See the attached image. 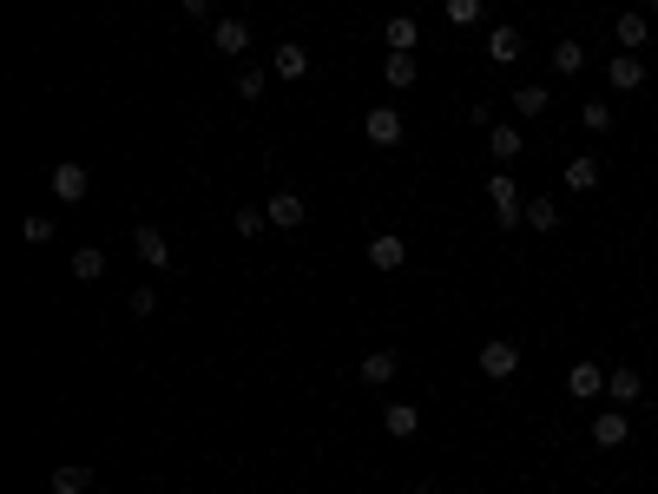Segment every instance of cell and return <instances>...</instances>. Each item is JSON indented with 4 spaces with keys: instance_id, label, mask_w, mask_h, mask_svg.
Returning a JSON list of instances; mask_svg holds the SVG:
<instances>
[{
    "instance_id": "f1b7e54d",
    "label": "cell",
    "mask_w": 658,
    "mask_h": 494,
    "mask_svg": "<svg viewBox=\"0 0 658 494\" xmlns=\"http://www.w3.org/2000/svg\"><path fill=\"white\" fill-rule=\"evenodd\" d=\"M231 231H237V238H264V231H270V218H264V211H237V218H231Z\"/></svg>"
},
{
    "instance_id": "1f68e13d",
    "label": "cell",
    "mask_w": 658,
    "mask_h": 494,
    "mask_svg": "<svg viewBox=\"0 0 658 494\" xmlns=\"http://www.w3.org/2000/svg\"><path fill=\"white\" fill-rule=\"evenodd\" d=\"M20 231H27V244H47V238H53V218H27Z\"/></svg>"
},
{
    "instance_id": "4dcf8cb0",
    "label": "cell",
    "mask_w": 658,
    "mask_h": 494,
    "mask_svg": "<svg viewBox=\"0 0 658 494\" xmlns=\"http://www.w3.org/2000/svg\"><path fill=\"white\" fill-rule=\"evenodd\" d=\"M132 317H158V290H152V284L132 290Z\"/></svg>"
},
{
    "instance_id": "5b68a950",
    "label": "cell",
    "mask_w": 658,
    "mask_h": 494,
    "mask_svg": "<svg viewBox=\"0 0 658 494\" xmlns=\"http://www.w3.org/2000/svg\"><path fill=\"white\" fill-rule=\"evenodd\" d=\"M362 257H369V271H382V277H389V271H402V264H408V238H395V231H376Z\"/></svg>"
},
{
    "instance_id": "e0dca14e",
    "label": "cell",
    "mask_w": 658,
    "mask_h": 494,
    "mask_svg": "<svg viewBox=\"0 0 658 494\" xmlns=\"http://www.w3.org/2000/svg\"><path fill=\"white\" fill-rule=\"evenodd\" d=\"M270 73H277V80H303V73H310V53H303L297 40H283V47L270 53Z\"/></svg>"
},
{
    "instance_id": "9c48e42d",
    "label": "cell",
    "mask_w": 658,
    "mask_h": 494,
    "mask_svg": "<svg viewBox=\"0 0 658 494\" xmlns=\"http://www.w3.org/2000/svg\"><path fill=\"white\" fill-rule=\"evenodd\" d=\"M356 376H362L369 389H389L395 376H402V356H395V350H369V356L356 363Z\"/></svg>"
},
{
    "instance_id": "9a60e30c",
    "label": "cell",
    "mask_w": 658,
    "mask_h": 494,
    "mask_svg": "<svg viewBox=\"0 0 658 494\" xmlns=\"http://www.w3.org/2000/svg\"><path fill=\"white\" fill-rule=\"evenodd\" d=\"M264 218L277 224V231H303V198H297V192H277V198L264 205Z\"/></svg>"
},
{
    "instance_id": "d6986e66",
    "label": "cell",
    "mask_w": 658,
    "mask_h": 494,
    "mask_svg": "<svg viewBox=\"0 0 658 494\" xmlns=\"http://www.w3.org/2000/svg\"><path fill=\"white\" fill-rule=\"evenodd\" d=\"M547 60H553V73H560V80H573V73H580V66H586V47H580V40H566V33H560V40H553V53H547Z\"/></svg>"
},
{
    "instance_id": "8992f818",
    "label": "cell",
    "mask_w": 658,
    "mask_h": 494,
    "mask_svg": "<svg viewBox=\"0 0 658 494\" xmlns=\"http://www.w3.org/2000/svg\"><path fill=\"white\" fill-rule=\"evenodd\" d=\"M606 376H612V369H599V363H573V369H566V396H573V402L606 396Z\"/></svg>"
},
{
    "instance_id": "3957f363",
    "label": "cell",
    "mask_w": 658,
    "mask_h": 494,
    "mask_svg": "<svg viewBox=\"0 0 658 494\" xmlns=\"http://www.w3.org/2000/svg\"><path fill=\"white\" fill-rule=\"evenodd\" d=\"M132 251H139L145 271H172V238H165L158 224H139V231H132Z\"/></svg>"
},
{
    "instance_id": "ffe728a7",
    "label": "cell",
    "mask_w": 658,
    "mask_h": 494,
    "mask_svg": "<svg viewBox=\"0 0 658 494\" xmlns=\"http://www.w3.org/2000/svg\"><path fill=\"white\" fill-rule=\"evenodd\" d=\"M415 73H422V66H415V53H389V60H382V80H389L395 93H408V86H415Z\"/></svg>"
},
{
    "instance_id": "277c9868",
    "label": "cell",
    "mask_w": 658,
    "mask_h": 494,
    "mask_svg": "<svg viewBox=\"0 0 658 494\" xmlns=\"http://www.w3.org/2000/svg\"><path fill=\"white\" fill-rule=\"evenodd\" d=\"M86 192H93V172H86L79 159H60V165H53V198H60V205H79Z\"/></svg>"
},
{
    "instance_id": "f546056e",
    "label": "cell",
    "mask_w": 658,
    "mask_h": 494,
    "mask_svg": "<svg viewBox=\"0 0 658 494\" xmlns=\"http://www.w3.org/2000/svg\"><path fill=\"white\" fill-rule=\"evenodd\" d=\"M264 80H270L264 66H244V73H237V93H244V99H264Z\"/></svg>"
},
{
    "instance_id": "603a6c76",
    "label": "cell",
    "mask_w": 658,
    "mask_h": 494,
    "mask_svg": "<svg viewBox=\"0 0 658 494\" xmlns=\"http://www.w3.org/2000/svg\"><path fill=\"white\" fill-rule=\"evenodd\" d=\"M73 277H79V284H99V277H106V251H99V244L73 251Z\"/></svg>"
},
{
    "instance_id": "7a4b0ae2",
    "label": "cell",
    "mask_w": 658,
    "mask_h": 494,
    "mask_svg": "<svg viewBox=\"0 0 658 494\" xmlns=\"http://www.w3.org/2000/svg\"><path fill=\"white\" fill-rule=\"evenodd\" d=\"M474 363H481L487 383H514V369H520V343H507V336H487Z\"/></svg>"
},
{
    "instance_id": "83f0119b",
    "label": "cell",
    "mask_w": 658,
    "mask_h": 494,
    "mask_svg": "<svg viewBox=\"0 0 658 494\" xmlns=\"http://www.w3.org/2000/svg\"><path fill=\"white\" fill-rule=\"evenodd\" d=\"M441 14H448V27H474L481 20V0H448Z\"/></svg>"
},
{
    "instance_id": "44dd1931",
    "label": "cell",
    "mask_w": 658,
    "mask_h": 494,
    "mask_svg": "<svg viewBox=\"0 0 658 494\" xmlns=\"http://www.w3.org/2000/svg\"><path fill=\"white\" fill-rule=\"evenodd\" d=\"M566 192H599V159H566Z\"/></svg>"
},
{
    "instance_id": "2e32d148",
    "label": "cell",
    "mask_w": 658,
    "mask_h": 494,
    "mask_svg": "<svg viewBox=\"0 0 658 494\" xmlns=\"http://www.w3.org/2000/svg\"><path fill=\"white\" fill-rule=\"evenodd\" d=\"M211 47H218V53H244V47H251V20H211Z\"/></svg>"
},
{
    "instance_id": "8fae6325",
    "label": "cell",
    "mask_w": 658,
    "mask_h": 494,
    "mask_svg": "<svg viewBox=\"0 0 658 494\" xmlns=\"http://www.w3.org/2000/svg\"><path fill=\"white\" fill-rule=\"evenodd\" d=\"M520 53H527V33H520V27H494V33H487V60H494V66H514Z\"/></svg>"
},
{
    "instance_id": "7402d4cb",
    "label": "cell",
    "mask_w": 658,
    "mask_h": 494,
    "mask_svg": "<svg viewBox=\"0 0 658 494\" xmlns=\"http://www.w3.org/2000/svg\"><path fill=\"white\" fill-rule=\"evenodd\" d=\"M487 152H494V159H520L527 139H520V126H494V132H487Z\"/></svg>"
},
{
    "instance_id": "4fadbf2b",
    "label": "cell",
    "mask_w": 658,
    "mask_h": 494,
    "mask_svg": "<svg viewBox=\"0 0 658 494\" xmlns=\"http://www.w3.org/2000/svg\"><path fill=\"white\" fill-rule=\"evenodd\" d=\"M382 40H389V53H415V40H422V20H415V14L382 20Z\"/></svg>"
},
{
    "instance_id": "6da1fadb",
    "label": "cell",
    "mask_w": 658,
    "mask_h": 494,
    "mask_svg": "<svg viewBox=\"0 0 658 494\" xmlns=\"http://www.w3.org/2000/svg\"><path fill=\"white\" fill-rule=\"evenodd\" d=\"M487 205H494V224H501V231L527 224V198L514 192V172H494V178H487Z\"/></svg>"
},
{
    "instance_id": "ba28073f",
    "label": "cell",
    "mask_w": 658,
    "mask_h": 494,
    "mask_svg": "<svg viewBox=\"0 0 658 494\" xmlns=\"http://www.w3.org/2000/svg\"><path fill=\"white\" fill-rule=\"evenodd\" d=\"M362 132H369V145H402V112L395 106H369V119H362Z\"/></svg>"
},
{
    "instance_id": "cb8c5ba5",
    "label": "cell",
    "mask_w": 658,
    "mask_h": 494,
    "mask_svg": "<svg viewBox=\"0 0 658 494\" xmlns=\"http://www.w3.org/2000/svg\"><path fill=\"white\" fill-rule=\"evenodd\" d=\"M86 488H93V468H79V462L53 468V494H86Z\"/></svg>"
},
{
    "instance_id": "7c38bea8",
    "label": "cell",
    "mask_w": 658,
    "mask_h": 494,
    "mask_svg": "<svg viewBox=\"0 0 658 494\" xmlns=\"http://www.w3.org/2000/svg\"><path fill=\"white\" fill-rule=\"evenodd\" d=\"M606 396H612V409H632V402L645 396V376H639V369H612V376H606Z\"/></svg>"
},
{
    "instance_id": "484cf974",
    "label": "cell",
    "mask_w": 658,
    "mask_h": 494,
    "mask_svg": "<svg viewBox=\"0 0 658 494\" xmlns=\"http://www.w3.org/2000/svg\"><path fill=\"white\" fill-rule=\"evenodd\" d=\"M527 224L533 231H560V205L553 198H527Z\"/></svg>"
},
{
    "instance_id": "5bb4252c",
    "label": "cell",
    "mask_w": 658,
    "mask_h": 494,
    "mask_svg": "<svg viewBox=\"0 0 658 494\" xmlns=\"http://www.w3.org/2000/svg\"><path fill=\"white\" fill-rule=\"evenodd\" d=\"M612 40H619V53H639L645 40H652V20H645V14H619V20H612Z\"/></svg>"
},
{
    "instance_id": "d4e9b609",
    "label": "cell",
    "mask_w": 658,
    "mask_h": 494,
    "mask_svg": "<svg viewBox=\"0 0 658 494\" xmlns=\"http://www.w3.org/2000/svg\"><path fill=\"white\" fill-rule=\"evenodd\" d=\"M547 106H553V93H547V86H520V93H514V112H520V119H540Z\"/></svg>"
},
{
    "instance_id": "52a82bcc",
    "label": "cell",
    "mask_w": 658,
    "mask_h": 494,
    "mask_svg": "<svg viewBox=\"0 0 658 494\" xmlns=\"http://www.w3.org/2000/svg\"><path fill=\"white\" fill-rule=\"evenodd\" d=\"M606 86H612V93H639V86H645V60H639V53H612V60H606Z\"/></svg>"
},
{
    "instance_id": "ac0fdd59",
    "label": "cell",
    "mask_w": 658,
    "mask_h": 494,
    "mask_svg": "<svg viewBox=\"0 0 658 494\" xmlns=\"http://www.w3.org/2000/svg\"><path fill=\"white\" fill-rule=\"evenodd\" d=\"M382 429H389L395 442H408V435L422 429V415H415V402H389V409H382Z\"/></svg>"
},
{
    "instance_id": "30bf717a",
    "label": "cell",
    "mask_w": 658,
    "mask_h": 494,
    "mask_svg": "<svg viewBox=\"0 0 658 494\" xmlns=\"http://www.w3.org/2000/svg\"><path fill=\"white\" fill-rule=\"evenodd\" d=\"M626 442H632L626 409H599V415H593V448H626Z\"/></svg>"
},
{
    "instance_id": "d6a6232c",
    "label": "cell",
    "mask_w": 658,
    "mask_h": 494,
    "mask_svg": "<svg viewBox=\"0 0 658 494\" xmlns=\"http://www.w3.org/2000/svg\"><path fill=\"white\" fill-rule=\"evenodd\" d=\"M408 494H435V488H408Z\"/></svg>"
},
{
    "instance_id": "4316f807",
    "label": "cell",
    "mask_w": 658,
    "mask_h": 494,
    "mask_svg": "<svg viewBox=\"0 0 658 494\" xmlns=\"http://www.w3.org/2000/svg\"><path fill=\"white\" fill-rule=\"evenodd\" d=\"M580 119H586V132H612V106H606V99H586Z\"/></svg>"
}]
</instances>
